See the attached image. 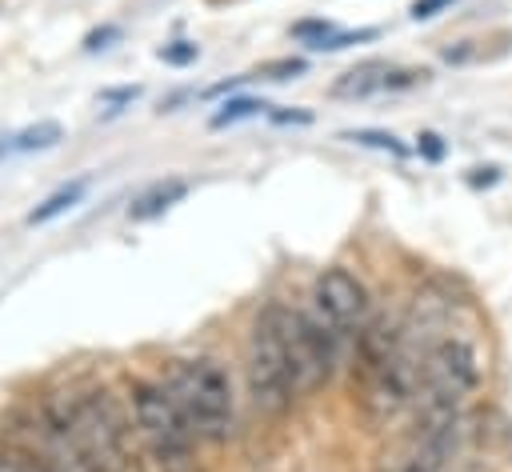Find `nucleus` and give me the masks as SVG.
I'll return each instance as SVG.
<instances>
[{"instance_id": "obj_1", "label": "nucleus", "mask_w": 512, "mask_h": 472, "mask_svg": "<svg viewBox=\"0 0 512 472\" xmlns=\"http://www.w3.org/2000/svg\"><path fill=\"white\" fill-rule=\"evenodd\" d=\"M44 408L72 432L80 452L96 472H144V444L136 432V420L124 416V408L104 388L84 392H52Z\"/></svg>"}, {"instance_id": "obj_2", "label": "nucleus", "mask_w": 512, "mask_h": 472, "mask_svg": "<svg viewBox=\"0 0 512 472\" xmlns=\"http://www.w3.org/2000/svg\"><path fill=\"white\" fill-rule=\"evenodd\" d=\"M160 384L168 388L172 404L180 408V416L188 420V428L200 440L224 444L236 432V396H232L228 368L220 360H212V356L168 360Z\"/></svg>"}, {"instance_id": "obj_3", "label": "nucleus", "mask_w": 512, "mask_h": 472, "mask_svg": "<svg viewBox=\"0 0 512 472\" xmlns=\"http://www.w3.org/2000/svg\"><path fill=\"white\" fill-rule=\"evenodd\" d=\"M132 420L144 444V456L156 464V472H204V460L196 452V432L172 404L168 388L160 380H132Z\"/></svg>"}, {"instance_id": "obj_4", "label": "nucleus", "mask_w": 512, "mask_h": 472, "mask_svg": "<svg viewBox=\"0 0 512 472\" xmlns=\"http://www.w3.org/2000/svg\"><path fill=\"white\" fill-rule=\"evenodd\" d=\"M244 376H248L252 408L268 420H280L292 408V400H300L296 384H292L288 352H284V340H280V328H276V316H272V304H264L256 312V324L248 332Z\"/></svg>"}, {"instance_id": "obj_5", "label": "nucleus", "mask_w": 512, "mask_h": 472, "mask_svg": "<svg viewBox=\"0 0 512 472\" xmlns=\"http://www.w3.org/2000/svg\"><path fill=\"white\" fill-rule=\"evenodd\" d=\"M480 388V356L464 336H440L424 348V372L416 400L464 408Z\"/></svg>"}, {"instance_id": "obj_6", "label": "nucleus", "mask_w": 512, "mask_h": 472, "mask_svg": "<svg viewBox=\"0 0 512 472\" xmlns=\"http://www.w3.org/2000/svg\"><path fill=\"white\" fill-rule=\"evenodd\" d=\"M420 372H424V352H412L404 340V348L356 392L368 424H388L400 412H408L420 392Z\"/></svg>"}, {"instance_id": "obj_7", "label": "nucleus", "mask_w": 512, "mask_h": 472, "mask_svg": "<svg viewBox=\"0 0 512 472\" xmlns=\"http://www.w3.org/2000/svg\"><path fill=\"white\" fill-rule=\"evenodd\" d=\"M312 308L332 324L340 328L344 336H356L368 320H372V300H368V288L356 272L332 264L316 276L312 284Z\"/></svg>"}, {"instance_id": "obj_8", "label": "nucleus", "mask_w": 512, "mask_h": 472, "mask_svg": "<svg viewBox=\"0 0 512 472\" xmlns=\"http://www.w3.org/2000/svg\"><path fill=\"white\" fill-rule=\"evenodd\" d=\"M388 72H392V68H388L384 60H364V64L348 68L344 76H336L328 92H332L336 100H364V96L388 88Z\"/></svg>"}, {"instance_id": "obj_9", "label": "nucleus", "mask_w": 512, "mask_h": 472, "mask_svg": "<svg viewBox=\"0 0 512 472\" xmlns=\"http://www.w3.org/2000/svg\"><path fill=\"white\" fill-rule=\"evenodd\" d=\"M188 196V180H180V176H168V180H156L152 188H144L136 200H132V208H128V216L132 220H152V216H160V212H168L172 204H180Z\"/></svg>"}, {"instance_id": "obj_10", "label": "nucleus", "mask_w": 512, "mask_h": 472, "mask_svg": "<svg viewBox=\"0 0 512 472\" xmlns=\"http://www.w3.org/2000/svg\"><path fill=\"white\" fill-rule=\"evenodd\" d=\"M84 192H88V180H84V176H80V180H72V184H64V188H56L48 200H40V204L28 212V224L36 228V224H48V220L64 216L68 208H76V204L84 200Z\"/></svg>"}, {"instance_id": "obj_11", "label": "nucleus", "mask_w": 512, "mask_h": 472, "mask_svg": "<svg viewBox=\"0 0 512 472\" xmlns=\"http://www.w3.org/2000/svg\"><path fill=\"white\" fill-rule=\"evenodd\" d=\"M64 140V128L56 124V120H40V124H32V128H24V132H16V136H8V144H0L4 152H40V148H52V144H60Z\"/></svg>"}, {"instance_id": "obj_12", "label": "nucleus", "mask_w": 512, "mask_h": 472, "mask_svg": "<svg viewBox=\"0 0 512 472\" xmlns=\"http://www.w3.org/2000/svg\"><path fill=\"white\" fill-rule=\"evenodd\" d=\"M344 140H352V144H360V148L388 152V156H396V160H404V156H408V144H404L400 136L384 132V128H348V132H344Z\"/></svg>"}, {"instance_id": "obj_13", "label": "nucleus", "mask_w": 512, "mask_h": 472, "mask_svg": "<svg viewBox=\"0 0 512 472\" xmlns=\"http://www.w3.org/2000/svg\"><path fill=\"white\" fill-rule=\"evenodd\" d=\"M260 112H268L264 100H256V96H232V100H224V104L212 112V128H228V124H236V120L260 116Z\"/></svg>"}, {"instance_id": "obj_14", "label": "nucleus", "mask_w": 512, "mask_h": 472, "mask_svg": "<svg viewBox=\"0 0 512 472\" xmlns=\"http://www.w3.org/2000/svg\"><path fill=\"white\" fill-rule=\"evenodd\" d=\"M380 32L376 28H356V32H332L328 40H320L316 44V52H340V48H348V44H364V40H376Z\"/></svg>"}, {"instance_id": "obj_15", "label": "nucleus", "mask_w": 512, "mask_h": 472, "mask_svg": "<svg viewBox=\"0 0 512 472\" xmlns=\"http://www.w3.org/2000/svg\"><path fill=\"white\" fill-rule=\"evenodd\" d=\"M336 28H332V20H300L296 28H292V36H300L308 48H316L320 40H328Z\"/></svg>"}, {"instance_id": "obj_16", "label": "nucleus", "mask_w": 512, "mask_h": 472, "mask_svg": "<svg viewBox=\"0 0 512 472\" xmlns=\"http://www.w3.org/2000/svg\"><path fill=\"white\" fill-rule=\"evenodd\" d=\"M156 56H160L164 64H176V68H184V64H192V60L200 56V48H196L192 40H176V44H164Z\"/></svg>"}, {"instance_id": "obj_17", "label": "nucleus", "mask_w": 512, "mask_h": 472, "mask_svg": "<svg viewBox=\"0 0 512 472\" xmlns=\"http://www.w3.org/2000/svg\"><path fill=\"white\" fill-rule=\"evenodd\" d=\"M304 72V60H276V64H264L260 76L268 80H288V76H300Z\"/></svg>"}, {"instance_id": "obj_18", "label": "nucleus", "mask_w": 512, "mask_h": 472, "mask_svg": "<svg viewBox=\"0 0 512 472\" xmlns=\"http://www.w3.org/2000/svg\"><path fill=\"white\" fill-rule=\"evenodd\" d=\"M140 96V88H104L100 92V104L108 108V112H120V104H132Z\"/></svg>"}, {"instance_id": "obj_19", "label": "nucleus", "mask_w": 512, "mask_h": 472, "mask_svg": "<svg viewBox=\"0 0 512 472\" xmlns=\"http://www.w3.org/2000/svg\"><path fill=\"white\" fill-rule=\"evenodd\" d=\"M380 472H444V468H436L432 460H424L420 452H408L400 464H392V468H380Z\"/></svg>"}, {"instance_id": "obj_20", "label": "nucleus", "mask_w": 512, "mask_h": 472, "mask_svg": "<svg viewBox=\"0 0 512 472\" xmlns=\"http://www.w3.org/2000/svg\"><path fill=\"white\" fill-rule=\"evenodd\" d=\"M448 4H452V0H416L408 12H412V20H432V16H436V12H444Z\"/></svg>"}, {"instance_id": "obj_21", "label": "nucleus", "mask_w": 512, "mask_h": 472, "mask_svg": "<svg viewBox=\"0 0 512 472\" xmlns=\"http://www.w3.org/2000/svg\"><path fill=\"white\" fill-rule=\"evenodd\" d=\"M272 120H276V124H312V112H308V108H292V112H288V108H276Z\"/></svg>"}, {"instance_id": "obj_22", "label": "nucleus", "mask_w": 512, "mask_h": 472, "mask_svg": "<svg viewBox=\"0 0 512 472\" xmlns=\"http://www.w3.org/2000/svg\"><path fill=\"white\" fill-rule=\"evenodd\" d=\"M416 140H420V152H424L428 160H440V156H444V140H440L436 132H420Z\"/></svg>"}, {"instance_id": "obj_23", "label": "nucleus", "mask_w": 512, "mask_h": 472, "mask_svg": "<svg viewBox=\"0 0 512 472\" xmlns=\"http://www.w3.org/2000/svg\"><path fill=\"white\" fill-rule=\"evenodd\" d=\"M116 36H120V28H112V24H108V28H100V32H88L84 48H88V52H92V48H104V44H108V40H116Z\"/></svg>"}, {"instance_id": "obj_24", "label": "nucleus", "mask_w": 512, "mask_h": 472, "mask_svg": "<svg viewBox=\"0 0 512 472\" xmlns=\"http://www.w3.org/2000/svg\"><path fill=\"white\" fill-rule=\"evenodd\" d=\"M0 472H28V464H24V456L12 448V452H0Z\"/></svg>"}, {"instance_id": "obj_25", "label": "nucleus", "mask_w": 512, "mask_h": 472, "mask_svg": "<svg viewBox=\"0 0 512 472\" xmlns=\"http://www.w3.org/2000/svg\"><path fill=\"white\" fill-rule=\"evenodd\" d=\"M16 452H20V448H16ZM20 456H24V452H20ZM24 464H28V472H48V468H44V464H36L32 456H24Z\"/></svg>"}]
</instances>
